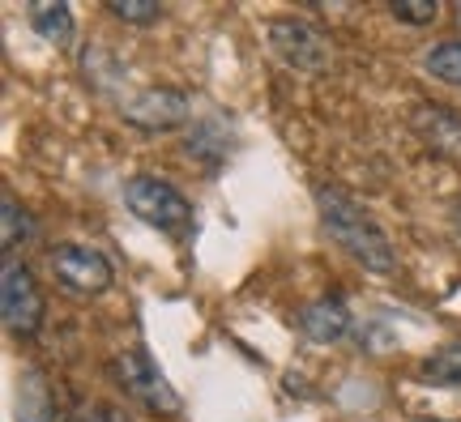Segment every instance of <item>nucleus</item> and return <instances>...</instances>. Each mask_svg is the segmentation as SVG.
<instances>
[{
	"mask_svg": "<svg viewBox=\"0 0 461 422\" xmlns=\"http://www.w3.org/2000/svg\"><path fill=\"white\" fill-rule=\"evenodd\" d=\"M393 17L411 22V26H431L440 17V4L436 0H393Z\"/></svg>",
	"mask_w": 461,
	"mask_h": 422,
	"instance_id": "obj_16",
	"label": "nucleus"
},
{
	"mask_svg": "<svg viewBox=\"0 0 461 422\" xmlns=\"http://www.w3.org/2000/svg\"><path fill=\"white\" fill-rule=\"evenodd\" d=\"M193 112V103L184 90H171V85H154V90H137L120 103V115L129 120L132 129H146V132H158V129H180L184 120Z\"/></svg>",
	"mask_w": 461,
	"mask_h": 422,
	"instance_id": "obj_7",
	"label": "nucleus"
},
{
	"mask_svg": "<svg viewBox=\"0 0 461 422\" xmlns=\"http://www.w3.org/2000/svg\"><path fill=\"white\" fill-rule=\"evenodd\" d=\"M0 316L14 337H31L43 325V294L34 286V274L17 256H5L0 274Z\"/></svg>",
	"mask_w": 461,
	"mask_h": 422,
	"instance_id": "obj_3",
	"label": "nucleus"
},
{
	"mask_svg": "<svg viewBox=\"0 0 461 422\" xmlns=\"http://www.w3.org/2000/svg\"><path fill=\"white\" fill-rule=\"evenodd\" d=\"M414 132L423 137V146H431L445 158H461V115L448 112V107H436V103H419L411 112Z\"/></svg>",
	"mask_w": 461,
	"mask_h": 422,
	"instance_id": "obj_8",
	"label": "nucleus"
},
{
	"mask_svg": "<svg viewBox=\"0 0 461 422\" xmlns=\"http://www.w3.org/2000/svg\"><path fill=\"white\" fill-rule=\"evenodd\" d=\"M0 213H5V230H0V244H5V256H14L17 244H31L34 222H31V213L17 205L14 193H5V201H0Z\"/></svg>",
	"mask_w": 461,
	"mask_h": 422,
	"instance_id": "obj_13",
	"label": "nucleus"
},
{
	"mask_svg": "<svg viewBox=\"0 0 461 422\" xmlns=\"http://www.w3.org/2000/svg\"><path fill=\"white\" fill-rule=\"evenodd\" d=\"M48 265L56 282L68 286L73 294H103L112 286V260L103 256L99 247H86V244H60L48 252Z\"/></svg>",
	"mask_w": 461,
	"mask_h": 422,
	"instance_id": "obj_6",
	"label": "nucleus"
},
{
	"mask_svg": "<svg viewBox=\"0 0 461 422\" xmlns=\"http://www.w3.org/2000/svg\"><path fill=\"white\" fill-rule=\"evenodd\" d=\"M269 48L278 51L282 60L299 73H325L333 65V48L330 39L308 26V22H299V17H278V22H269Z\"/></svg>",
	"mask_w": 461,
	"mask_h": 422,
	"instance_id": "obj_5",
	"label": "nucleus"
},
{
	"mask_svg": "<svg viewBox=\"0 0 461 422\" xmlns=\"http://www.w3.org/2000/svg\"><path fill=\"white\" fill-rule=\"evenodd\" d=\"M115 380H120V389L129 392L132 401H141L149 414L176 418V414L184 409L180 392L167 384L163 372H158V367H154L141 350H124V355H115Z\"/></svg>",
	"mask_w": 461,
	"mask_h": 422,
	"instance_id": "obj_4",
	"label": "nucleus"
},
{
	"mask_svg": "<svg viewBox=\"0 0 461 422\" xmlns=\"http://www.w3.org/2000/svg\"><path fill=\"white\" fill-rule=\"evenodd\" d=\"M124 201H129L132 218H141L146 227L163 230V235H184V230L193 227L188 196L158 175H132L129 184H124Z\"/></svg>",
	"mask_w": 461,
	"mask_h": 422,
	"instance_id": "obj_2",
	"label": "nucleus"
},
{
	"mask_svg": "<svg viewBox=\"0 0 461 422\" xmlns=\"http://www.w3.org/2000/svg\"><path fill=\"white\" fill-rule=\"evenodd\" d=\"M31 26H34V34H43L56 48H68V43H73V9H68L65 0H34Z\"/></svg>",
	"mask_w": 461,
	"mask_h": 422,
	"instance_id": "obj_10",
	"label": "nucleus"
},
{
	"mask_svg": "<svg viewBox=\"0 0 461 422\" xmlns=\"http://www.w3.org/2000/svg\"><path fill=\"white\" fill-rule=\"evenodd\" d=\"M299 328L316 346H333V341H342L350 333V308L342 299H316V303L299 311Z\"/></svg>",
	"mask_w": 461,
	"mask_h": 422,
	"instance_id": "obj_9",
	"label": "nucleus"
},
{
	"mask_svg": "<svg viewBox=\"0 0 461 422\" xmlns=\"http://www.w3.org/2000/svg\"><path fill=\"white\" fill-rule=\"evenodd\" d=\"M107 13L120 17V22H137V26H146V22H158V4L154 0H107Z\"/></svg>",
	"mask_w": 461,
	"mask_h": 422,
	"instance_id": "obj_15",
	"label": "nucleus"
},
{
	"mask_svg": "<svg viewBox=\"0 0 461 422\" xmlns=\"http://www.w3.org/2000/svg\"><path fill=\"white\" fill-rule=\"evenodd\" d=\"M453 227H457V235H461V201L453 205Z\"/></svg>",
	"mask_w": 461,
	"mask_h": 422,
	"instance_id": "obj_18",
	"label": "nucleus"
},
{
	"mask_svg": "<svg viewBox=\"0 0 461 422\" xmlns=\"http://www.w3.org/2000/svg\"><path fill=\"white\" fill-rule=\"evenodd\" d=\"M423 68H428L436 82L457 85L461 90V39H448V43H436V48L423 56Z\"/></svg>",
	"mask_w": 461,
	"mask_h": 422,
	"instance_id": "obj_14",
	"label": "nucleus"
},
{
	"mask_svg": "<svg viewBox=\"0 0 461 422\" xmlns=\"http://www.w3.org/2000/svg\"><path fill=\"white\" fill-rule=\"evenodd\" d=\"M68 422H115V418L103 406H77L73 414H68Z\"/></svg>",
	"mask_w": 461,
	"mask_h": 422,
	"instance_id": "obj_17",
	"label": "nucleus"
},
{
	"mask_svg": "<svg viewBox=\"0 0 461 422\" xmlns=\"http://www.w3.org/2000/svg\"><path fill=\"white\" fill-rule=\"evenodd\" d=\"M51 389L39 372L22 375V389H17V422H51Z\"/></svg>",
	"mask_w": 461,
	"mask_h": 422,
	"instance_id": "obj_12",
	"label": "nucleus"
},
{
	"mask_svg": "<svg viewBox=\"0 0 461 422\" xmlns=\"http://www.w3.org/2000/svg\"><path fill=\"white\" fill-rule=\"evenodd\" d=\"M419 380H423V384H440V389H457L461 384V341L436 346V350L419 363Z\"/></svg>",
	"mask_w": 461,
	"mask_h": 422,
	"instance_id": "obj_11",
	"label": "nucleus"
},
{
	"mask_svg": "<svg viewBox=\"0 0 461 422\" xmlns=\"http://www.w3.org/2000/svg\"><path fill=\"white\" fill-rule=\"evenodd\" d=\"M316 210H321V222L330 230V239L355 265H363L367 274L380 277H389L397 269V252L389 244V235L380 230V222L355 196H346L342 188H316Z\"/></svg>",
	"mask_w": 461,
	"mask_h": 422,
	"instance_id": "obj_1",
	"label": "nucleus"
}]
</instances>
